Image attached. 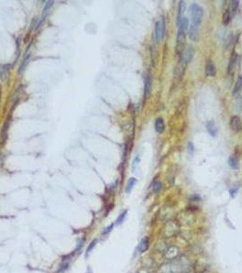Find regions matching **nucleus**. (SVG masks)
<instances>
[{
  "instance_id": "f257e3e1",
  "label": "nucleus",
  "mask_w": 242,
  "mask_h": 273,
  "mask_svg": "<svg viewBox=\"0 0 242 273\" xmlns=\"http://www.w3.org/2000/svg\"><path fill=\"white\" fill-rule=\"evenodd\" d=\"M189 14L191 16L192 26L195 28H198L203 17V8L197 4H192L189 8Z\"/></svg>"
},
{
  "instance_id": "f03ea898",
  "label": "nucleus",
  "mask_w": 242,
  "mask_h": 273,
  "mask_svg": "<svg viewBox=\"0 0 242 273\" xmlns=\"http://www.w3.org/2000/svg\"><path fill=\"white\" fill-rule=\"evenodd\" d=\"M165 30H166V25H165V20L162 17L157 21L155 26V39L157 43H159L164 38Z\"/></svg>"
},
{
  "instance_id": "7ed1b4c3",
  "label": "nucleus",
  "mask_w": 242,
  "mask_h": 273,
  "mask_svg": "<svg viewBox=\"0 0 242 273\" xmlns=\"http://www.w3.org/2000/svg\"><path fill=\"white\" fill-rule=\"evenodd\" d=\"M185 40H186V32L178 29V37H177V53L180 56V54L185 49Z\"/></svg>"
},
{
  "instance_id": "20e7f679",
  "label": "nucleus",
  "mask_w": 242,
  "mask_h": 273,
  "mask_svg": "<svg viewBox=\"0 0 242 273\" xmlns=\"http://www.w3.org/2000/svg\"><path fill=\"white\" fill-rule=\"evenodd\" d=\"M193 56H194V48H193V47L188 46V47L185 48V49L183 50V52L180 54L179 60L182 61L183 63H185L187 65L188 63H189L192 60Z\"/></svg>"
},
{
  "instance_id": "39448f33",
  "label": "nucleus",
  "mask_w": 242,
  "mask_h": 273,
  "mask_svg": "<svg viewBox=\"0 0 242 273\" xmlns=\"http://www.w3.org/2000/svg\"><path fill=\"white\" fill-rule=\"evenodd\" d=\"M151 87H152V76H151L150 72H147L146 75V77H145V81H144V98L145 99L149 96Z\"/></svg>"
},
{
  "instance_id": "423d86ee",
  "label": "nucleus",
  "mask_w": 242,
  "mask_h": 273,
  "mask_svg": "<svg viewBox=\"0 0 242 273\" xmlns=\"http://www.w3.org/2000/svg\"><path fill=\"white\" fill-rule=\"evenodd\" d=\"M230 128L235 132H240L242 130V121L238 116H233L230 119Z\"/></svg>"
},
{
  "instance_id": "0eeeda50",
  "label": "nucleus",
  "mask_w": 242,
  "mask_h": 273,
  "mask_svg": "<svg viewBox=\"0 0 242 273\" xmlns=\"http://www.w3.org/2000/svg\"><path fill=\"white\" fill-rule=\"evenodd\" d=\"M237 54L236 51H233L229 59V63H228V72L229 74L233 73V71L236 68L237 66Z\"/></svg>"
},
{
  "instance_id": "6e6552de",
  "label": "nucleus",
  "mask_w": 242,
  "mask_h": 273,
  "mask_svg": "<svg viewBox=\"0 0 242 273\" xmlns=\"http://www.w3.org/2000/svg\"><path fill=\"white\" fill-rule=\"evenodd\" d=\"M206 75L209 76H215L216 75V67L211 60H209L206 65Z\"/></svg>"
},
{
  "instance_id": "1a4fd4ad",
  "label": "nucleus",
  "mask_w": 242,
  "mask_h": 273,
  "mask_svg": "<svg viewBox=\"0 0 242 273\" xmlns=\"http://www.w3.org/2000/svg\"><path fill=\"white\" fill-rule=\"evenodd\" d=\"M10 122H11V119H8L7 121L5 122L4 126H3V129L1 130V139H2V142L5 143L7 138H8V129H9V126H10Z\"/></svg>"
},
{
  "instance_id": "9d476101",
  "label": "nucleus",
  "mask_w": 242,
  "mask_h": 273,
  "mask_svg": "<svg viewBox=\"0 0 242 273\" xmlns=\"http://www.w3.org/2000/svg\"><path fill=\"white\" fill-rule=\"evenodd\" d=\"M207 129H208V132L210 134V136L212 137H216L217 134H218V128H217V125L214 121H209L207 123Z\"/></svg>"
},
{
  "instance_id": "9b49d317",
  "label": "nucleus",
  "mask_w": 242,
  "mask_h": 273,
  "mask_svg": "<svg viewBox=\"0 0 242 273\" xmlns=\"http://www.w3.org/2000/svg\"><path fill=\"white\" fill-rule=\"evenodd\" d=\"M155 129L157 133H162L165 129V124L162 118H157L155 122Z\"/></svg>"
},
{
  "instance_id": "f8f14e48",
  "label": "nucleus",
  "mask_w": 242,
  "mask_h": 273,
  "mask_svg": "<svg viewBox=\"0 0 242 273\" xmlns=\"http://www.w3.org/2000/svg\"><path fill=\"white\" fill-rule=\"evenodd\" d=\"M10 68H11V65L10 64H6V65L2 66L1 70H0V76H1V79L3 80H6L8 79V76Z\"/></svg>"
},
{
  "instance_id": "ddd939ff",
  "label": "nucleus",
  "mask_w": 242,
  "mask_h": 273,
  "mask_svg": "<svg viewBox=\"0 0 242 273\" xmlns=\"http://www.w3.org/2000/svg\"><path fill=\"white\" fill-rule=\"evenodd\" d=\"M185 67H186V64L179 60V61H178V64L177 67H175V71H174L175 76H180L183 74L184 70H185Z\"/></svg>"
},
{
  "instance_id": "4468645a",
  "label": "nucleus",
  "mask_w": 242,
  "mask_h": 273,
  "mask_svg": "<svg viewBox=\"0 0 242 273\" xmlns=\"http://www.w3.org/2000/svg\"><path fill=\"white\" fill-rule=\"evenodd\" d=\"M234 17V16H233V14L231 13L230 9H229V8H228V9L225 11L224 15H223V18H222V22H223V24H224V25H228V24H229V22L231 21V19H232V17Z\"/></svg>"
},
{
  "instance_id": "2eb2a0df",
  "label": "nucleus",
  "mask_w": 242,
  "mask_h": 273,
  "mask_svg": "<svg viewBox=\"0 0 242 273\" xmlns=\"http://www.w3.org/2000/svg\"><path fill=\"white\" fill-rule=\"evenodd\" d=\"M198 28H195L191 26V28L188 30V36L190 38V40L192 41H197L198 39Z\"/></svg>"
},
{
  "instance_id": "dca6fc26",
  "label": "nucleus",
  "mask_w": 242,
  "mask_h": 273,
  "mask_svg": "<svg viewBox=\"0 0 242 273\" xmlns=\"http://www.w3.org/2000/svg\"><path fill=\"white\" fill-rule=\"evenodd\" d=\"M148 243H149V240H148V238L147 237H146V238H144L141 241H140V243H139V245H138V250H139V252H145L147 249H148Z\"/></svg>"
},
{
  "instance_id": "f3484780",
  "label": "nucleus",
  "mask_w": 242,
  "mask_h": 273,
  "mask_svg": "<svg viewBox=\"0 0 242 273\" xmlns=\"http://www.w3.org/2000/svg\"><path fill=\"white\" fill-rule=\"evenodd\" d=\"M242 89V76H239L237 77V79L236 81V84L234 86V89H233V94H237L240 90Z\"/></svg>"
},
{
  "instance_id": "a211bd4d",
  "label": "nucleus",
  "mask_w": 242,
  "mask_h": 273,
  "mask_svg": "<svg viewBox=\"0 0 242 273\" xmlns=\"http://www.w3.org/2000/svg\"><path fill=\"white\" fill-rule=\"evenodd\" d=\"M30 58H31V54H28V55L24 58V60H23V62H22V64H21V66H20L19 71H18L19 74L24 72V70L26 69V66L28 65V63H29V61H30Z\"/></svg>"
},
{
  "instance_id": "6ab92c4d",
  "label": "nucleus",
  "mask_w": 242,
  "mask_h": 273,
  "mask_svg": "<svg viewBox=\"0 0 242 273\" xmlns=\"http://www.w3.org/2000/svg\"><path fill=\"white\" fill-rule=\"evenodd\" d=\"M136 183H137V179L135 178H130L128 181L127 186H126V192L130 193V191L132 190V188H133V187L135 186Z\"/></svg>"
},
{
  "instance_id": "aec40b11",
  "label": "nucleus",
  "mask_w": 242,
  "mask_h": 273,
  "mask_svg": "<svg viewBox=\"0 0 242 273\" xmlns=\"http://www.w3.org/2000/svg\"><path fill=\"white\" fill-rule=\"evenodd\" d=\"M185 8H186V4L184 1H180L179 2V5H178V22L181 20L182 18V14L184 13L185 11Z\"/></svg>"
},
{
  "instance_id": "412c9836",
  "label": "nucleus",
  "mask_w": 242,
  "mask_h": 273,
  "mask_svg": "<svg viewBox=\"0 0 242 273\" xmlns=\"http://www.w3.org/2000/svg\"><path fill=\"white\" fill-rule=\"evenodd\" d=\"M228 164L232 169H237L238 168V160L236 156H231L228 160Z\"/></svg>"
},
{
  "instance_id": "4be33fe9",
  "label": "nucleus",
  "mask_w": 242,
  "mask_h": 273,
  "mask_svg": "<svg viewBox=\"0 0 242 273\" xmlns=\"http://www.w3.org/2000/svg\"><path fill=\"white\" fill-rule=\"evenodd\" d=\"M127 213H128V210H125L118 216V218L116 220V225H120V224L123 223V221H124V219L127 216Z\"/></svg>"
},
{
  "instance_id": "5701e85b",
  "label": "nucleus",
  "mask_w": 242,
  "mask_h": 273,
  "mask_svg": "<svg viewBox=\"0 0 242 273\" xmlns=\"http://www.w3.org/2000/svg\"><path fill=\"white\" fill-rule=\"evenodd\" d=\"M152 188H153V192H154V193H157V192L160 191L161 188H162V183H161L160 181L156 180V181L153 183Z\"/></svg>"
},
{
  "instance_id": "b1692460",
  "label": "nucleus",
  "mask_w": 242,
  "mask_h": 273,
  "mask_svg": "<svg viewBox=\"0 0 242 273\" xmlns=\"http://www.w3.org/2000/svg\"><path fill=\"white\" fill-rule=\"evenodd\" d=\"M238 4H239V2L237 1V0H236V1L234 0V1L231 2V5H230V7H229V9H230L231 13L233 14V16L236 14V12H237V10Z\"/></svg>"
},
{
  "instance_id": "393cba45",
  "label": "nucleus",
  "mask_w": 242,
  "mask_h": 273,
  "mask_svg": "<svg viewBox=\"0 0 242 273\" xmlns=\"http://www.w3.org/2000/svg\"><path fill=\"white\" fill-rule=\"evenodd\" d=\"M53 4H54V1H48L47 4L45 5L44 7V9H43V13L46 14L48 10H50V8L53 7Z\"/></svg>"
},
{
  "instance_id": "a878e982",
  "label": "nucleus",
  "mask_w": 242,
  "mask_h": 273,
  "mask_svg": "<svg viewBox=\"0 0 242 273\" xmlns=\"http://www.w3.org/2000/svg\"><path fill=\"white\" fill-rule=\"evenodd\" d=\"M97 242H98V240H93L91 243H90V245L88 246V250H87V253H86V256H88L90 252H91V250L94 249V247L96 246V244H97Z\"/></svg>"
},
{
  "instance_id": "bb28decb",
  "label": "nucleus",
  "mask_w": 242,
  "mask_h": 273,
  "mask_svg": "<svg viewBox=\"0 0 242 273\" xmlns=\"http://www.w3.org/2000/svg\"><path fill=\"white\" fill-rule=\"evenodd\" d=\"M113 227H114V224H111V225H109V227L106 228H105V230L103 231V234H104V235H106V234L109 233V232H110V231L112 230Z\"/></svg>"
},
{
  "instance_id": "cd10ccee",
  "label": "nucleus",
  "mask_w": 242,
  "mask_h": 273,
  "mask_svg": "<svg viewBox=\"0 0 242 273\" xmlns=\"http://www.w3.org/2000/svg\"><path fill=\"white\" fill-rule=\"evenodd\" d=\"M138 161H139V159H138V158H136L135 160L133 161V170H135V169H136V167H137Z\"/></svg>"
},
{
  "instance_id": "c85d7f7f",
  "label": "nucleus",
  "mask_w": 242,
  "mask_h": 273,
  "mask_svg": "<svg viewBox=\"0 0 242 273\" xmlns=\"http://www.w3.org/2000/svg\"><path fill=\"white\" fill-rule=\"evenodd\" d=\"M0 98H1V85H0Z\"/></svg>"
}]
</instances>
